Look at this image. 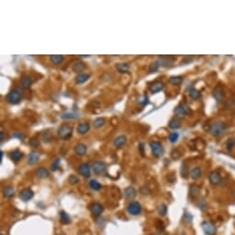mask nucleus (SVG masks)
Listing matches in <instances>:
<instances>
[{"label":"nucleus","mask_w":235,"mask_h":235,"mask_svg":"<svg viewBox=\"0 0 235 235\" xmlns=\"http://www.w3.org/2000/svg\"><path fill=\"white\" fill-rule=\"evenodd\" d=\"M14 194H15V190H14V188H13L12 186L7 185V186L4 187V189H3V195H4L6 197L10 198V197H12L14 196Z\"/></svg>","instance_id":"nucleus-30"},{"label":"nucleus","mask_w":235,"mask_h":235,"mask_svg":"<svg viewBox=\"0 0 235 235\" xmlns=\"http://www.w3.org/2000/svg\"><path fill=\"white\" fill-rule=\"evenodd\" d=\"M167 211H168V208L165 204H161L157 208V212L161 216H165L167 214Z\"/></svg>","instance_id":"nucleus-37"},{"label":"nucleus","mask_w":235,"mask_h":235,"mask_svg":"<svg viewBox=\"0 0 235 235\" xmlns=\"http://www.w3.org/2000/svg\"><path fill=\"white\" fill-rule=\"evenodd\" d=\"M86 68V66L84 63L82 62H75L74 65L72 66V69L74 72L76 73H79V72H82L83 70H85Z\"/></svg>","instance_id":"nucleus-27"},{"label":"nucleus","mask_w":235,"mask_h":235,"mask_svg":"<svg viewBox=\"0 0 235 235\" xmlns=\"http://www.w3.org/2000/svg\"><path fill=\"white\" fill-rule=\"evenodd\" d=\"M78 171L79 174L84 176V177H90V164L87 163V162L81 163L78 166Z\"/></svg>","instance_id":"nucleus-11"},{"label":"nucleus","mask_w":235,"mask_h":235,"mask_svg":"<svg viewBox=\"0 0 235 235\" xmlns=\"http://www.w3.org/2000/svg\"><path fill=\"white\" fill-rule=\"evenodd\" d=\"M14 137H18V139H23V138H22V137H23V135H22V134H19V133H16V134L14 135Z\"/></svg>","instance_id":"nucleus-51"},{"label":"nucleus","mask_w":235,"mask_h":235,"mask_svg":"<svg viewBox=\"0 0 235 235\" xmlns=\"http://www.w3.org/2000/svg\"><path fill=\"white\" fill-rule=\"evenodd\" d=\"M202 229L206 235H215L217 233L216 227L214 226L213 223L209 221H204L202 223Z\"/></svg>","instance_id":"nucleus-8"},{"label":"nucleus","mask_w":235,"mask_h":235,"mask_svg":"<svg viewBox=\"0 0 235 235\" xmlns=\"http://www.w3.org/2000/svg\"><path fill=\"white\" fill-rule=\"evenodd\" d=\"M35 174L37 177L41 178V179H44V178H47L49 176V172L46 168L44 167H40L36 170L35 172Z\"/></svg>","instance_id":"nucleus-21"},{"label":"nucleus","mask_w":235,"mask_h":235,"mask_svg":"<svg viewBox=\"0 0 235 235\" xmlns=\"http://www.w3.org/2000/svg\"><path fill=\"white\" fill-rule=\"evenodd\" d=\"M226 129H227V125H226L225 123L221 122V121H217V122H214L210 125L209 132L212 136L219 137V136H221L226 131Z\"/></svg>","instance_id":"nucleus-2"},{"label":"nucleus","mask_w":235,"mask_h":235,"mask_svg":"<svg viewBox=\"0 0 235 235\" xmlns=\"http://www.w3.org/2000/svg\"><path fill=\"white\" fill-rule=\"evenodd\" d=\"M181 152L178 150V149H173V151H172V153H171V156H172V158L173 159H174V160H177V159H179L180 157H181Z\"/></svg>","instance_id":"nucleus-46"},{"label":"nucleus","mask_w":235,"mask_h":235,"mask_svg":"<svg viewBox=\"0 0 235 235\" xmlns=\"http://www.w3.org/2000/svg\"><path fill=\"white\" fill-rule=\"evenodd\" d=\"M89 185H90V187L92 190H94V191H100V190L102 189V185H101L97 180H94V179H92V180L90 181Z\"/></svg>","instance_id":"nucleus-35"},{"label":"nucleus","mask_w":235,"mask_h":235,"mask_svg":"<svg viewBox=\"0 0 235 235\" xmlns=\"http://www.w3.org/2000/svg\"><path fill=\"white\" fill-rule=\"evenodd\" d=\"M209 182L211 185H218L221 184V174L217 172V171H212L209 173Z\"/></svg>","instance_id":"nucleus-9"},{"label":"nucleus","mask_w":235,"mask_h":235,"mask_svg":"<svg viewBox=\"0 0 235 235\" xmlns=\"http://www.w3.org/2000/svg\"><path fill=\"white\" fill-rule=\"evenodd\" d=\"M59 165H60V159L57 158V159H55V160L53 161V163H52V165H51V170H52L53 172L56 171V170L58 169Z\"/></svg>","instance_id":"nucleus-45"},{"label":"nucleus","mask_w":235,"mask_h":235,"mask_svg":"<svg viewBox=\"0 0 235 235\" xmlns=\"http://www.w3.org/2000/svg\"><path fill=\"white\" fill-rule=\"evenodd\" d=\"M90 55H80V57H89Z\"/></svg>","instance_id":"nucleus-54"},{"label":"nucleus","mask_w":235,"mask_h":235,"mask_svg":"<svg viewBox=\"0 0 235 235\" xmlns=\"http://www.w3.org/2000/svg\"><path fill=\"white\" fill-rule=\"evenodd\" d=\"M2 235H3V234H2Z\"/></svg>","instance_id":"nucleus-56"},{"label":"nucleus","mask_w":235,"mask_h":235,"mask_svg":"<svg viewBox=\"0 0 235 235\" xmlns=\"http://www.w3.org/2000/svg\"><path fill=\"white\" fill-rule=\"evenodd\" d=\"M57 135L59 138L66 140L69 139L73 135V127L69 125H62L57 131Z\"/></svg>","instance_id":"nucleus-3"},{"label":"nucleus","mask_w":235,"mask_h":235,"mask_svg":"<svg viewBox=\"0 0 235 235\" xmlns=\"http://www.w3.org/2000/svg\"><path fill=\"white\" fill-rule=\"evenodd\" d=\"M106 164L102 161H95L92 164V171L96 175H102L106 173Z\"/></svg>","instance_id":"nucleus-6"},{"label":"nucleus","mask_w":235,"mask_h":235,"mask_svg":"<svg viewBox=\"0 0 235 235\" xmlns=\"http://www.w3.org/2000/svg\"><path fill=\"white\" fill-rule=\"evenodd\" d=\"M189 97H190L192 100H195V101L199 100V99L201 98V92H200L199 90H197L192 88V89L189 90Z\"/></svg>","instance_id":"nucleus-29"},{"label":"nucleus","mask_w":235,"mask_h":235,"mask_svg":"<svg viewBox=\"0 0 235 235\" xmlns=\"http://www.w3.org/2000/svg\"><path fill=\"white\" fill-rule=\"evenodd\" d=\"M68 181H69V183L71 184V185H76V184H78V178L76 176V175H70L69 176V178H68Z\"/></svg>","instance_id":"nucleus-47"},{"label":"nucleus","mask_w":235,"mask_h":235,"mask_svg":"<svg viewBox=\"0 0 235 235\" xmlns=\"http://www.w3.org/2000/svg\"><path fill=\"white\" fill-rule=\"evenodd\" d=\"M178 138H179V134L177 132H173L169 136V141L172 143H175L178 140Z\"/></svg>","instance_id":"nucleus-42"},{"label":"nucleus","mask_w":235,"mask_h":235,"mask_svg":"<svg viewBox=\"0 0 235 235\" xmlns=\"http://www.w3.org/2000/svg\"><path fill=\"white\" fill-rule=\"evenodd\" d=\"M90 131V125L88 123H81L77 126V132L80 135H84Z\"/></svg>","instance_id":"nucleus-22"},{"label":"nucleus","mask_w":235,"mask_h":235,"mask_svg":"<svg viewBox=\"0 0 235 235\" xmlns=\"http://www.w3.org/2000/svg\"><path fill=\"white\" fill-rule=\"evenodd\" d=\"M127 212L130 214V215H133V216H137L141 213V210H142V208H141V205L138 203V202H131L127 208Z\"/></svg>","instance_id":"nucleus-7"},{"label":"nucleus","mask_w":235,"mask_h":235,"mask_svg":"<svg viewBox=\"0 0 235 235\" xmlns=\"http://www.w3.org/2000/svg\"><path fill=\"white\" fill-rule=\"evenodd\" d=\"M116 70L119 73H126L129 70V65L127 63H119L116 65Z\"/></svg>","instance_id":"nucleus-32"},{"label":"nucleus","mask_w":235,"mask_h":235,"mask_svg":"<svg viewBox=\"0 0 235 235\" xmlns=\"http://www.w3.org/2000/svg\"><path fill=\"white\" fill-rule=\"evenodd\" d=\"M235 146V139L234 138H229L226 142V148L228 150H232Z\"/></svg>","instance_id":"nucleus-43"},{"label":"nucleus","mask_w":235,"mask_h":235,"mask_svg":"<svg viewBox=\"0 0 235 235\" xmlns=\"http://www.w3.org/2000/svg\"><path fill=\"white\" fill-rule=\"evenodd\" d=\"M139 191H140V193H141V194H143V195H149V194H150V190H149L147 186H143V187H141Z\"/></svg>","instance_id":"nucleus-48"},{"label":"nucleus","mask_w":235,"mask_h":235,"mask_svg":"<svg viewBox=\"0 0 235 235\" xmlns=\"http://www.w3.org/2000/svg\"><path fill=\"white\" fill-rule=\"evenodd\" d=\"M29 143H30V145L32 148H38V147L40 146V140H39L37 137H32V138H30V141H29Z\"/></svg>","instance_id":"nucleus-44"},{"label":"nucleus","mask_w":235,"mask_h":235,"mask_svg":"<svg viewBox=\"0 0 235 235\" xmlns=\"http://www.w3.org/2000/svg\"><path fill=\"white\" fill-rule=\"evenodd\" d=\"M149 146H150V149H151L152 155L155 158H161L163 155L164 149H163V147H162L161 142H159V141H152V142H150Z\"/></svg>","instance_id":"nucleus-4"},{"label":"nucleus","mask_w":235,"mask_h":235,"mask_svg":"<svg viewBox=\"0 0 235 235\" xmlns=\"http://www.w3.org/2000/svg\"><path fill=\"white\" fill-rule=\"evenodd\" d=\"M189 174H190V173H189V170H188L186 164L184 162V163L182 164V166H181V175H182V177H184V178H187V176H188Z\"/></svg>","instance_id":"nucleus-40"},{"label":"nucleus","mask_w":235,"mask_h":235,"mask_svg":"<svg viewBox=\"0 0 235 235\" xmlns=\"http://www.w3.org/2000/svg\"><path fill=\"white\" fill-rule=\"evenodd\" d=\"M53 139L52 133L50 131H44L42 134V140L44 143H50Z\"/></svg>","instance_id":"nucleus-38"},{"label":"nucleus","mask_w":235,"mask_h":235,"mask_svg":"<svg viewBox=\"0 0 235 235\" xmlns=\"http://www.w3.org/2000/svg\"><path fill=\"white\" fill-rule=\"evenodd\" d=\"M127 141V138L125 135H120L118 137H116L114 140V145L115 148H122L125 145Z\"/></svg>","instance_id":"nucleus-14"},{"label":"nucleus","mask_w":235,"mask_h":235,"mask_svg":"<svg viewBox=\"0 0 235 235\" xmlns=\"http://www.w3.org/2000/svg\"><path fill=\"white\" fill-rule=\"evenodd\" d=\"M77 116L73 114H63L62 118H65V119H72V118H76Z\"/></svg>","instance_id":"nucleus-49"},{"label":"nucleus","mask_w":235,"mask_h":235,"mask_svg":"<svg viewBox=\"0 0 235 235\" xmlns=\"http://www.w3.org/2000/svg\"><path fill=\"white\" fill-rule=\"evenodd\" d=\"M32 84V79L29 76H23L21 78V87L23 89H29Z\"/></svg>","instance_id":"nucleus-26"},{"label":"nucleus","mask_w":235,"mask_h":235,"mask_svg":"<svg viewBox=\"0 0 235 235\" xmlns=\"http://www.w3.org/2000/svg\"><path fill=\"white\" fill-rule=\"evenodd\" d=\"M22 157H23V153H22L20 150H18V149H16V150L11 151L10 154H9V158H10L12 161H20V160L22 159Z\"/></svg>","instance_id":"nucleus-24"},{"label":"nucleus","mask_w":235,"mask_h":235,"mask_svg":"<svg viewBox=\"0 0 235 235\" xmlns=\"http://www.w3.org/2000/svg\"><path fill=\"white\" fill-rule=\"evenodd\" d=\"M233 197H235V188L233 189Z\"/></svg>","instance_id":"nucleus-55"},{"label":"nucleus","mask_w":235,"mask_h":235,"mask_svg":"<svg viewBox=\"0 0 235 235\" xmlns=\"http://www.w3.org/2000/svg\"><path fill=\"white\" fill-rule=\"evenodd\" d=\"M168 125H169V127H170L171 129H178L179 127H181V121H180L179 118L174 117V118H173V119L170 120Z\"/></svg>","instance_id":"nucleus-28"},{"label":"nucleus","mask_w":235,"mask_h":235,"mask_svg":"<svg viewBox=\"0 0 235 235\" xmlns=\"http://www.w3.org/2000/svg\"><path fill=\"white\" fill-rule=\"evenodd\" d=\"M21 100H22V91L19 89H13L6 96V101L8 103L13 105L18 104Z\"/></svg>","instance_id":"nucleus-1"},{"label":"nucleus","mask_w":235,"mask_h":235,"mask_svg":"<svg viewBox=\"0 0 235 235\" xmlns=\"http://www.w3.org/2000/svg\"><path fill=\"white\" fill-rule=\"evenodd\" d=\"M34 197V193L32 192V190H30V188H25L23 189L20 194H19V197L22 201L24 202H28L30 199H32V197Z\"/></svg>","instance_id":"nucleus-10"},{"label":"nucleus","mask_w":235,"mask_h":235,"mask_svg":"<svg viewBox=\"0 0 235 235\" xmlns=\"http://www.w3.org/2000/svg\"><path fill=\"white\" fill-rule=\"evenodd\" d=\"M39 160H40V155H39V153L36 152V151H32V152H30V155H29L28 163H29L30 165H33V164L37 163Z\"/></svg>","instance_id":"nucleus-20"},{"label":"nucleus","mask_w":235,"mask_h":235,"mask_svg":"<svg viewBox=\"0 0 235 235\" xmlns=\"http://www.w3.org/2000/svg\"><path fill=\"white\" fill-rule=\"evenodd\" d=\"M124 195H125V198H127V199H133V198H135L136 196H137V191H136V189H135L134 187L129 186V187H127V188L125 189Z\"/></svg>","instance_id":"nucleus-16"},{"label":"nucleus","mask_w":235,"mask_h":235,"mask_svg":"<svg viewBox=\"0 0 235 235\" xmlns=\"http://www.w3.org/2000/svg\"><path fill=\"white\" fill-rule=\"evenodd\" d=\"M138 149H139L141 154H143V153H144V144H143V143H140L139 146H138Z\"/></svg>","instance_id":"nucleus-50"},{"label":"nucleus","mask_w":235,"mask_h":235,"mask_svg":"<svg viewBox=\"0 0 235 235\" xmlns=\"http://www.w3.org/2000/svg\"><path fill=\"white\" fill-rule=\"evenodd\" d=\"M202 175V170L200 167H194L191 171H190V177L194 180H197L201 177Z\"/></svg>","instance_id":"nucleus-19"},{"label":"nucleus","mask_w":235,"mask_h":235,"mask_svg":"<svg viewBox=\"0 0 235 235\" xmlns=\"http://www.w3.org/2000/svg\"><path fill=\"white\" fill-rule=\"evenodd\" d=\"M170 83L173 86H178L183 82V77L181 76H173L169 79Z\"/></svg>","instance_id":"nucleus-33"},{"label":"nucleus","mask_w":235,"mask_h":235,"mask_svg":"<svg viewBox=\"0 0 235 235\" xmlns=\"http://www.w3.org/2000/svg\"><path fill=\"white\" fill-rule=\"evenodd\" d=\"M74 151L77 155H85L86 152H87V147L86 145L82 144V143H79V144H77L74 148Z\"/></svg>","instance_id":"nucleus-18"},{"label":"nucleus","mask_w":235,"mask_h":235,"mask_svg":"<svg viewBox=\"0 0 235 235\" xmlns=\"http://www.w3.org/2000/svg\"><path fill=\"white\" fill-rule=\"evenodd\" d=\"M173 113L178 117H184V116H185V115L190 114V108H189V106L185 102H181L180 104H178L175 107Z\"/></svg>","instance_id":"nucleus-5"},{"label":"nucleus","mask_w":235,"mask_h":235,"mask_svg":"<svg viewBox=\"0 0 235 235\" xmlns=\"http://www.w3.org/2000/svg\"><path fill=\"white\" fill-rule=\"evenodd\" d=\"M50 60L54 65H59L64 61V56L61 54H52L50 55Z\"/></svg>","instance_id":"nucleus-31"},{"label":"nucleus","mask_w":235,"mask_h":235,"mask_svg":"<svg viewBox=\"0 0 235 235\" xmlns=\"http://www.w3.org/2000/svg\"><path fill=\"white\" fill-rule=\"evenodd\" d=\"M3 140H4V133L1 132V142H3Z\"/></svg>","instance_id":"nucleus-52"},{"label":"nucleus","mask_w":235,"mask_h":235,"mask_svg":"<svg viewBox=\"0 0 235 235\" xmlns=\"http://www.w3.org/2000/svg\"><path fill=\"white\" fill-rule=\"evenodd\" d=\"M174 59H175L174 56H161V59L158 60V63L161 66H166L170 65L171 63H173L174 61Z\"/></svg>","instance_id":"nucleus-15"},{"label":"nucleus","mask_w":235,"mask_h":235,"mask_svg":"<svg viewBox=\"0 0 235 235\" xmlns=\"http://www.w3.org/2000/svg\"><path fill=\"white\" fill-rule=\"evenodd\" d=\"M212 95H213L214 99H215L218 102H221L222 99H223V97H224V90H223L222 87L217 86V87L213 90Z\"/></svg>","instance_id":"nucleus-12"},{"label":"nucleus","mask_w":235,"mask_h":235,"mask_svg":"<svg viewBox=\"0 0 235 235\" xmlns=\"http://www.w3.org/2000/svg\"><path fill=\"white\" fill-rule=\"evenodd\" d=\"M200 194V187L196 185H192L189 187V195L192 198H196L199 196Z\"/></svg>","instance_id":"nucleus-23"},{"label":"nucleus","mask_w":235,"mask_h":235,"mask_svg":"<svg viewBox=\"0 0 235 235\" xmlns=\"http://www.w3.org/2000/svg\"><path fill=\"white\" fill-rule=\"evenodd\" d=\"M159 67H160V64L158 63V61H155L149 66V73H155V72L158 71Z\"/></svg>","instance_id":"nucleus-41"},{"label":"nucleus","mask_w":235,"mask_h":235,"mask_svg":"<svg viewBox=\"0 0 235 235\" xmlns=\"http://www.w3.org/2000/svg\"><path fill=\"white\" fill-rule=\"evenodd\" d=\"M105 124V119L103 117H98L93 121V127L96 129H99L102 127Z\"/></svg>","instance_id":"nucleus-34"},{"label":"nucleus","mask_w":235,"mask_h":235,"mask_svg":"<svg viewBox=\"0 0 235 235\" xmlns=\"http://www.w3.org/2000/svg\"><path fill=\"white\" fill-rule=\"evenodd\" d=\"M60 221L63 224H68L70 223L71 220L70 217L68 216V214L65 211H60Z\"/></svg>","instance_id":"nucleus-36"},{"label":"nucleus","mask_w":235,"mask_h":235,"mask_svg":"<svg viewBox=\"0 0 235 235\" xmlns=\"http://www.w3.org/2000/svg\"><path fill=\"white\" fill-rule=\"evenodd\" d=\"M90 75L89 74H78L76 78H75V82L77 84H83L85 82H87L90 78Z\"/></svg>","instance_id":"nucleus-25"},{"label":"nucleus","mask_w":235,"mask_h":235,"mask_svg":"<svg viewBox=\"0 0 235 235\" xmlns=\"http://www.w3.org/2000/svg\"><path fill=\"white\" fill-rule=\"evenodd\" d=\"M0 153H1V158H0V160H1V161H2V159H3V151H1Z\"/></svg>","instance_id":"nucleus-53"},{"label":"nucleus","mask_w":235,"mask_h":235,"mask_svg":"<svg viewBox=\"0 0 235 235\" xmlns=\"http://www.w3.org/2000/svg\"><path fill=\"white\" fill-rule=\"evenodd\" d=\"M102 210H103L102 206L101 204H98V203L93 204V205L91 206V208H90V211H91L92 215H93V216H96V217L100 216V215L102 214Z\"/></svg>","instance_id":"nucleus-17"},{"label":"nucleus","mask_w":235,"mask_h":235,"mask_svg":"<svg viewBox=\"0 0 235 235\" xmlns=\"http://www.w3.org/2000/svg\"><path fill=\"white\" fill-rule=\"evenodd\" d=\"M164 88V84L162 81H155L153 82L150 86H149V90L150 91L154 94V93H158L160 91H161Z\"/></svg>","instance_id":"nucleus-13"},{"label":"nucleus","mask_w":235,"mask_h":235,"mask_svg":"<svg viewBox=\"0 0 235 235\" xmlns=\"http://www.w3.org/2000/svg\"><path fill=\"white\" fill-rule=\"evenodd\" d=\"M137 103L142 105V106H146L149 103V98L146 95H141L137 98Z\"/></svg>","instance_id":"nucleus-39"}]
</instances>
